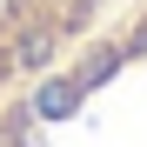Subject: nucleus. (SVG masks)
Segmentation results:
<instances>
[{"label": "nucleus", "instance_id": "obj_1", "mask_svg": "<svg viewBox=\"0 0 147 147\" xmlns=\"http://www.w3.org/2000/svg\"><path fill=\"white\" fill-rule=\"evenodd\" d=\"M114 0H0V94H20L67 67L107 27Z\"/></svg>", "mask_w": 147, "mask_h": 147}]
</instances>
